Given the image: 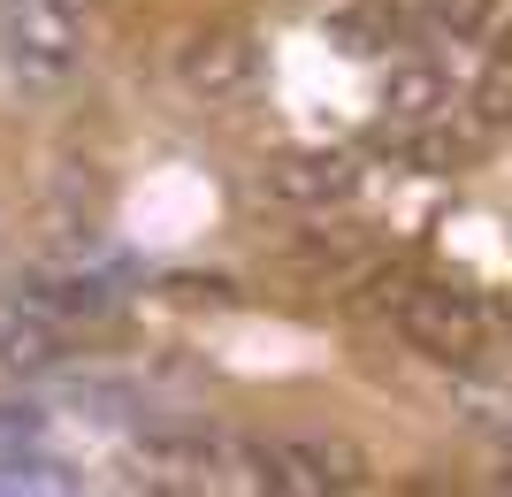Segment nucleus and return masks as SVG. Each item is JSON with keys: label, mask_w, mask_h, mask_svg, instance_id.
I'll list each match as a JSON object with an SVG mask.
<instances>
[{"label": "nucleus", "mask_w": 512, "mask_h": 497, "mask_svg": "<svg viewBox=\"0 0 512 497\" xmlns=\"http://www.w3.org/2000/svg\"><path fill=\"white\" fill-rule=\"evenodd\" d=\"M474 115H482L490 130H505V123H512V54L482 69V85H474Z\"/></svg>", "instance_id": "nucleus-9"}, {"label": "nucleus", "mask_w": 512, "mask_h": 497, "mask_svg": "<svg viewBox=\"0 0 512 497\" xmlns=\"http://www.w3.org/2000/svg\"><path fill=\"white\" fill-rule=\"evenodd\" d=\"M46 429L39 406H0V452H16V444H31V436Z\"/></svg>", "instance_id": "nucleus-15"}, {"label": "nucleus", "mask_w": 512, "mask_h": 497, "mask_svg": "<svg viewBox=\"0 0 512 497\" xmlns=\"http://www.w3.org/2000/svg\"><path fill=\"white\" fill-rule=\"evenodd\" d=\"M260 490L276 497H329V490H367V452L344 436H283V444H237Z\"/></svg>", "instance_id": "nucleus-2"}, {"label": "nucleus", "mask_w": 512, "mask_h": 497, "mask_svg": "<svg viewBox=\"0 0 512 497\" xmlns=\"http://www.w3.org/2000/svg\"><path fill=\"white\" fill-rule=\"evenodd\" d=\"M413 161H421L428 176H451V169H459V138H444V130H421V138H413Z\"/></svg>", "instance_id": "nucleus-13"}, {"label": "nucleus", "mask_w": 512, "mask_h": 497, "mask_svg": "<svg viewBox=\"0 0 512 497\" xmlns=\"http://www.w3.org/2000/svg\"><path fill=\"white\" fill-rule=\"evenodd\" d=\"M16 482H31V490H69V475L54 467V459H0V490H16Z\"/></svg>", "instance_id": "nucleus-12"}, {"label": "nucleus", "mask_w": 512, "mask_h": 497, "mask_svg": "<svg viewBox=\"0 0 512 497\" xmlns=\"http://www.w3.org/2000/svg\"><path fill=\"white\" fill-rule=\"evenodd\" d=\"M428 16L444 23L451 39H482V31L497 23V0H428Z\"/></svg>", "instance_id": "nucleus-10"}, {"label": "nucleus", "mask_w": 512, "mask_h": 497, "mask_svg": "<svg viewBox=\"0 0 512 497\" xmlns=\"http://www.w3.org/2000/svg\"><path fill=\"white\" fill-rule=\"evenodd\" d=\"M176 85L192 92L199 108H237L260 85V46L245 23H207L176 46Z\"/></svg>", "instance_id": "nucleus-4"}, {"label": "nucleus", "mask_w": 512, "mask_h": 497, "mask_svg": "<svg viewBox=\"0 0 512 497\" xmlns=\"http://www.w3.org/2000/svg\"><path fill=\"white\" fill-rule=\"evenodd\" d=\"M383 108L398 115V123H428V115L444 108V77L428 62H406V69H390V92H383Z\"/></svg>", "instance_id": "nucleus-8"}, {"label": "nucleus", "mask_w": 512, "mask_h": 497, "mask_svg": "<svg viewBox=\"0 0 512 497\" xmlns=\"http://www.w3.org/2000/svg\"><path fill=\"white\" fill-rule=\"evenodd\" d=\"M329 31L344 39V54H375V46H390V23H383V8H352V16H337Z\"/></svg>", "instance_id": "nucleus-11"}, {"label": "nucleus", "mask_w": 512, "mask_h": 497, "mask_svg": "<svg viewBox=\"0 0 512 497\" xmlns=\"http://www.w3.org/2000/svg\"><path fill=\"white\" fill-rule=\"evenodd\" d=\"M31 306L54 314V322H107L115 314V283L107 276H54V283L31 291Z\"/></svg>", "instance_id": "nucleus-7"}, {"label": "nucleus", "mask_w": 512, "mask_h": 497, "mask_svg": "<svg viewBox=\"0 0 512 497\" xmlns=\"http://www.w3.org/2000/svg\"><path fill=\"white\" fill-rule=\"evenodd\" d=\"M0 368L8 375L62 368V322L39 314V306H0Z\"/></svg>", "instance_id": "nucleus-6"}, {"label": "nucleus", "mask_w": 512, "mask_h": 497, "mask_svg": "<svg viewBox=\"0 0 512 497\" xmlns=\"http://www.w3.org/2000/svg\"><path fill=\"white\" fill-rule=\"evenodd\" d=\"M260 184H268V199H283V207H344V199L360 192V169H352V153H337V146H291L260 169Z\"/></svg>", "instance_id": "nucleus-5"}, {"label": "nucleus", "mask_w": 512, "mask_h": 497, "mask_svg": "<svg viewBox=\"0 0 512 497\" xmlns=\"http://www.w3.org/2000/svg\"><path fill=\"white\" fill-rule=\"evenodd\" d=\"M398 329L421 360H444V368H474L482 345H490V314L451 283H413L398 299Z\"/></svg>", "instance_id": "nucleus-3"}, {"label": "nucleus", "mask_w": 512, "mask_h": 497, "mask_svg": "<svg viewBox=\"0 0 512 497\" xmlns=\"http://www.w3.org/2000/svg\"><path fill=\"white\" fill-rule=\"evenodd\" d=\"M169 299H184V306H230L237 291H230L222 276H176V283H169Z\"/></svg>", "instance_id": "nucleus-14"}, {"label": "nucleus", "mask_w": 512, "mask_h": 497, "mask_svg": "<svg viewBox=\"0 0 512 497\" xmlns=\"http://www.w3.org/2000/svg\"><path fill=\"white\" fill-rule=\"evenodd\" d=\"M0 54H8L16 92H31V100L69 92L85 69V0H8L0 8Z\"/></svg>", "instance_id": "nucleus-1"}]
</instances>
